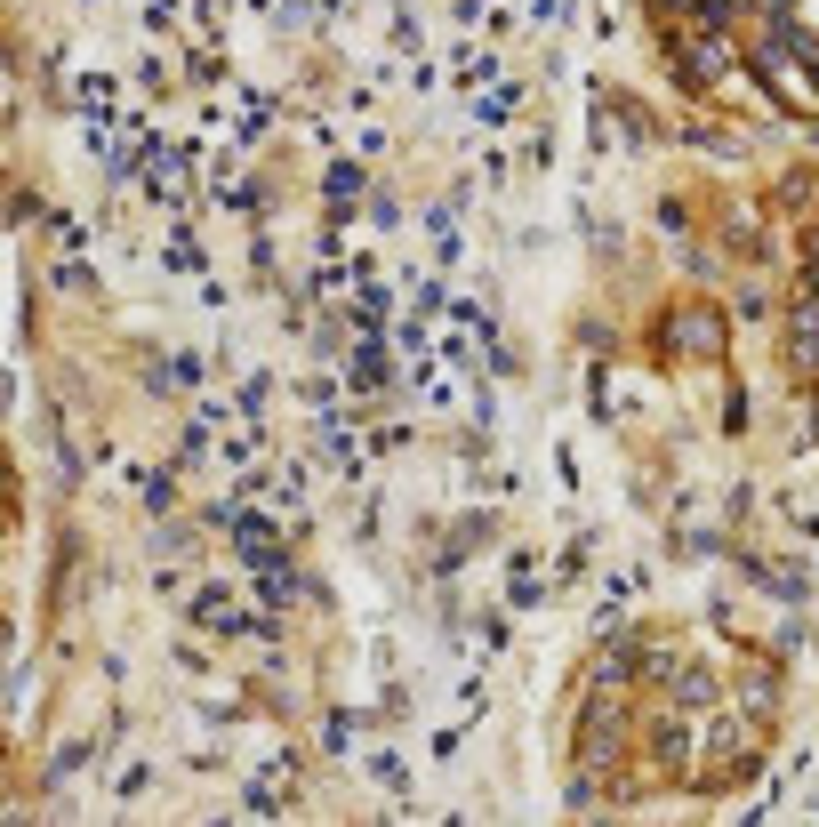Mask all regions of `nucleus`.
<instances>
[{
    "label": "nucleus",
    "mask_w": 819,
    "mask_h": 827,
    "mask_svg": "<svg viewBox=\"0 0 819 827\" xmlns=\"http://www.w3.org/2000/svg\"><path fill=\"white\" fill-rule=\"evenodd\" d=\"M675 330H683V346H691V354H715V322H707V314H683Z\"/></svg>",
    "instance_id": "obj_1"
},
{
    "label": "nucleus",
    "mask_w": 819,
    "mask_h": 827,
    "mask_svg": "<svg viewBox=\"0 0 819 827\" xmlns=\"http://www.w3.org/2000/svg\"><path fill=\"white\" fill-rule=\"evenodd\" d=\"M659 9H691V0H659Z\"/></svg>",
    "instance_id": "obj_2"
}]
</instances>
